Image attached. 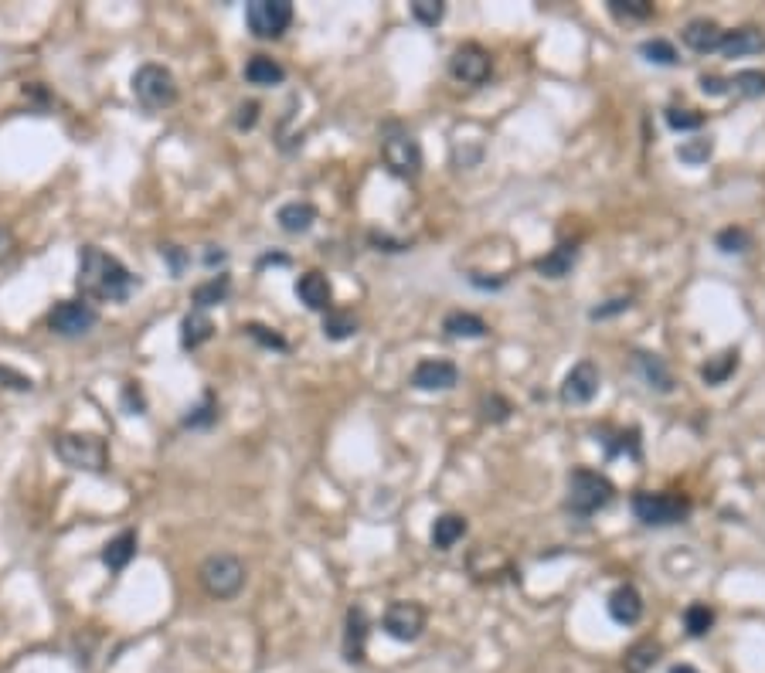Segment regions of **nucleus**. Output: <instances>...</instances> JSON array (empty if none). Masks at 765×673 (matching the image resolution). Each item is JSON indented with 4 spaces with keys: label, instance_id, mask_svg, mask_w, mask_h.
Returning <instances> with one entry per match:
<instances>
[{
    "label": "nucleus",
    "instance_id": "1",
    "mask_svg": "<svg viewBox=\"0 0 765 673\" xmlns=\"http://www.w3.org/2000/svg\"><path fill=\"white\" fill-rule=\"evenodd\" d=\"M78 293L96 303H126L140 289V279L133 276L116 256L103 248L86 246L78 252Z\"/></svg>",
    "mask_w": 765,
    "mask_h": 673
},
{
    "label": "nucleus",
    "instance_id": "2",
    "mask_svg": "<svg viewBox=\"0 0 765 673\" xmlns=\"http://www.w3.org/2000/svg\"><path fill=\"white\" fill-rule=\"evenodd\" d=\"M55 456L82 473H106L109 467V446L96 432H62L55 439Z\"/></svg>",
    "mask_w": 765,
    "mask_h": 673
},
{
    "label": "nucleus",
    "instance_id": "3",
    "mask_svg": "<svg viewBox=\"0 0 765 673\" xmlns=\"http://www.w3.org/2000/svg\"><path fill=\"white\" fill-rule=\"evenodd\" d=\"M612 497H616V487H612L602 473H596V469H582V467L571 469V477H569V510L571 514L592 517L596 510L612 504Z\"/></svg>",
    "mask_w": 765,
    "mask_h": 673
},
{
    "label": "nucleus",
    "instance_id": "4",
    "mask_svg": "<svg viewBox=\"0 0 765 673\" xmlns=\"http://www.w3.org/2000/svg\"><path fill=\"white\" fill-rule=\"evenodd\" d=\"M197 578L211 598H235L246 585V565L235 555H208L197 568Z\"/></svg>",
    "mask_w": 765,
    "mask_h": 673
},
{
    "label": "nucleus",
    "instance_id": "5",
    "mask_svg": "<svg viewBox=\"0 0 765 673\" xmlns=\"http://www.w3.org/2000/svg\"><path fill=\"white\" fill-rule=\"evenodd\" d=\"M133 95L143 109L160 113L167 105L177 103V82L170 75V68L164 65H140L133 75Z\"/></svg>",
    "mask_w": 765,
    "mask_h": 673
},
{
    "label": "nucleus",
    "instance_id": "6",
    "mask_svg": "<svg viewBox=\"0 0 765 673\" xmlns=\"http://www.w3.org/2000/svg\"><path fill=\"white\" fill-rule=\"evenodd\" d=\"M633 514L647 527H670V524H680L690 514V500L688 497H677V493L643 490L633 497Z\"/></svg>",
    "mask_w": 765,
    "mask_h": 673
},
{
    "label": "nucleus",
    "instance_id": "7",
    "mask_svg": "<svg viewBox=\"0 0 765 673\" xmlns=\"http://www.w3.org/2000/svg\"><path fill=\"white\" fill-rule=\"evenodd\" d=\"M381 160L402 181H416L418 174H422V146L408 133H391V136H385L381 140Z\"/></svg>",
    "mask_w": 765,
    "mask_h": 673
},
{
    "label": "nucleus",
    "instance_id": "8",
    "mask_svg": "<svg viewBox=\"0 0 765 673\" xmlns=\"http://www.w3.org/2000/svg\"><path fill=\"white\" fill-rule=\"evenodd\" d=\"M248 31L256 38H279L293 25V4L289 0H252L246 7Z\"/></svg>",
    "mask_w": 765,
    "mask_h": 673
},
{
    "label": "nucleus",
    "instance_id": "9",
    "mask_svg": "<svg viewBox=\"0 0 765 673\" xmlns=\"http://www.w3.org/2000/svg\"><path fill=\"white\" fill-rule=\"evenodd\" d=\"M96 324H99V313L92 310L89 303H82V299H62L48 313V326L58 336H82L89 334Z\"/></svg>",
    "mask_w": 765,
    "mask_h": 673
},
{
    "label": "nucleus",
    "instance_id": "10",
    "mask_svg": "<svg viewBox=\"0 0 765 673\" xmlns=\"http://www.w3.org/2000/svg\"><path fill=\"white\" fill-rule=\"evenodd\" d=\"M381 629L398 639V643H416L422 629H426V608L418 602H391L385 608V619H381Z\"/></svg>",
    "mask_w": 765,
    "mask_h": 673
},
{
    "label": "nucleus",
    "instance_id": "11",
    "mask_svg": "<svg viewBox=\"0 0 765 673\" xmlns=\"http://www.w3.org/2000/svg\"><path fill=\"white\" fill-rule=\"evenodd\" d=\"M449 72L463 85H483L493 72L490 52H483L480 45H459L449 58Z\"/></svg>",
    "mask_w": 765,
    "mask_h": 673
},
{
    "label": "nucleus",
    "instance_id": "12",
    "mask_svg": "<svg viewBox=\"0 0 765 673\" xmlns=\"http://www.w3.org/2000/svg\"><path fill=\"white\" fill-rule=\"evenodd\" d=\"M599 395V367L592 361H579L561 381V402L589 405Z\"/></svg>",
    "mask_w": 765,
    "mask_h": 673
},
{
    "label": "nucleus",
    "instance_id": "13",
    "mask_svg": "<svg viewBox=\"0 0 765 673\" xmlns=\"http://www.w3.org/2000/svg\"><path fill=\"white\" fill-rule=\"evenodd\" d=\"M459 381V367L453 361H439V357H426L416 364L412 371V388L418 391H449Z\"/></svg>",
    "mask_w": 765,
    "mask_h": 673
},
{
    "label": "nucleus",
    "instance_id": "14",
    "mask_svg": "<svg viewBox=\"0 0 765 673\" xmlns=\"http://www.w3.org/2000/svg\"><path fill=\"white\" fill-rule=\"evenodd\" d=\"M297 296L307 310L327 313L330 310V299H334V289H330L324 272H303L297 279Z\"/></svg>",
    "mask_w": 765,
    "mask_h": 673
},
{
    "label": "nucleus",
    "instance_id": "15",
    "mask_svg": "<svg viewBox=\"0 0 765 673\" xmlns=\"http://www.w3.org/2000/svg\"><path fill=\"white\" fill-rule=\"evenodd\" d=\"M364 643H367V612L361 606H350L344 619V660L361 663Z\"/></svg>",
    "mask_w": 765,
    "mask_h": 673
},
{
    "label": "nucleus",
    "instance_id": "16",
    "mask_svg": "<svg viewBox=\"0 0 765 673\" xmlns=\"http://www.w3.org/2000/svg\"><path fill=\"white\" fill-rule=\"evenodd\" d=\"M606 608H609L612 622H619V626H636V622L643 619V596L636 592L633 585H619V588L609 596Z\"/></svg>",
    "mask_w": 765,
    "mask_h": 673
},
{
    "label": "nucleus",
    "instance_id": "17",
    "mask_svg": "<svg viewBox=\"0 0 765 673\" xmlns=\"http://www.w3.org/2000/svg\"><path fill=\"white\" fill-rule=\"evenodd\" d=\"M680 38H684V45H688L690 52L698 55H711L721 48V38H725V31L714 25V21H708V17H698V21H690L684 31H680Z\"/></svg>",
    "mask_w": 765,
    "mask_h": 673
},
{
    "label": "nucleus",
    "instance_id": "18",
    "mask_svg": "<svg viewBox=\"0 0 765 673\" xmlns=\"http://www.w3.org/2000/svg\"><path fill=\"white\" fill-rule=\"evenodd\" d=\"M718 52L725 58H745V55H759L765 52V35L759 27H735V31H725L721 38V48Z\"/></svg>",
    "mask_w": 765,
    "mask_h": 673
},
{
    "label": "nucleus",
    "instance_id": "19",
    "mask_svg": "<svg viewBox=\"0 0 765 673\" xmlns=\"http://www.w3.org/2000/svg\"><path fill=\"white\" fill-rule=\"evenodd\" d=\"M636 371L643 375V381H647L653 391H660V395H670V391H674V375L667 371L663 357H657V354L636 350Z\"/></svg>",
    "mask_w": 765,
    "mask_h": 673
},
{
    "label": "nucleus",
    "instance_id": "20",
    "mask_svg": "<svg viewBox=\"0 0 765 673\" xmlns=\"http://www.w3.org/2000/svg\"><path fill=\"white\" fill-rule=\"evenodd\" d=\"M276 221H279V228L289 235H303L313 228V221H317V207L310 205V201H289V205H283L279 211H276Z\"/></svg>",
    "mask_w": 765,
    "mask_h": 673
},
{
    "label": "nucleus",
    "instance_id": "21",
    "mask_svg": "<svg viewBox=\"0 0 765 673\" xmlns=\"http://www.w3.org/2000/svg\"><path fill=\"white\" fill-rule=\"evenodd\" d=\"M575 259H579V248L571 246V242H561L558 248H551L548 256H541V259L534 262V269L541 272L545 279H565L571 272V266H575Z\"/></svg>",
    "mask_w": 765,
    "mask_h": 673
},
{
    "label": "nucleus",
    "instance_id": "22",
    "mask_svg": "<svg viewBox=\"0 0 765 673\" xmlns=\"http://www.w3.org/2000/svg\"><path fill=\"white\" fill-rule=\"evenodd\" d=\"M286 78V68L269 58V55H252L246 62V82L248 85H259V89H269V85H279Z\"/></svg>",
    "mask_w": 765,
    "mask_h": 673
},
{
    "label": "nucleus",
    "instance_id": "23",
    "mask_svg": "<svg viewBox=\"0 0 765 673\" xmlns=\"http://www.w3.org/2000/svg\"><path fill=\"white\" fill-rule=\"evenodd\" d=\"M136 544H140L136 531H119L116 537L103 547V565L109 571H123L133 561V555H136Z\"/></svg>",
    "mask_w": 765,
    "mask_h": 673
},
{
    "label": "nucleus",
    "instance_id": "24",
    "mask_svg": "<svg viewBox=\"0 0 765 673\" xmlns=\"http://www.w3.org/2000/svg\"><path fill=\"white\" fill-rule=\"evenodd\" d=\"M228 293H232V279L221 272V276H211V279H205V283H197L195 289H191V303H195V310L205 313L208 306L225 303Z\"/></svg>",
    "mask_w": 765,
    "mask_h": 673
},
{
    "label": "nucleus",
    "instance_id": "25",
    "mask_svg": "<svg viewBox=\"0 0 765 673\" xmlns=\"http://www.w3.org/2000/svg\"><path fill=\"white\" fill-rule=\"evenodd\" d=\"M211 334H215V324L208 320V313H187L181 320V347L184 350H197L201 344H208Z\"/></svg>",
    "mask_w": 765,
    "mask_h": 673
},
{
    "label": "nucleus",
    "instance_id": "26",
    "mask_svg": "<svg viewBox=\"0 0 765 673\" xmlns=\"http://www.w3.org/2000/svg\"><path fill=\"white\" fill-rule=\"evenodd\" d=\"M463 534H467V517H463V514H442V517H436V524H432V547L449 551Z\"/></svg>",
    "mask_w": 765,
    "mask_h": 673
},
{
    "label": "nucleus",
    "instance_id": "27",
    "mask_svg": "<svg viewBox=\"0 0 765 673\" xmlns=\"http://www.w3.org/2000/svg\"><path fill=\"white\" fill-rule=\"evenodd\" d=\"M442 330L449 336H467V340H480V336H487V324H483L480 316H477V313H463V310L446 313Z\"/></svg>",
    "mask_w": 765,
    "mask_h": 673
},
{
    "label": "nucleus",
    "instance_id": "28",
    "mask_svg": "<svg viewBox=\"0 0 765 673\" xmlns=\"http://www.w3.org/2000/svg\"><path fill=\"white\" fill-rule=\"evenodd\" d=\"M663 647L657 643V639H639L636 647L626 649V660H623V670L626 673H647L653 663L660 660Z\"/></svg>",
    "mask_w": 765,
    "mask_h": 673
},
{
    "label": "nucleus",
    "instance_id": "29",
    "mask_svg": "<svg viewBox=\"0 0 765 673\" xmlns=\"http://www.w3.org/2000/svg\"><path fill=\"white\" fill-rule=\"evenodd\" d=\"M739 367V350H721L718 357H708V364L700 367V381L704 385H725L728 377Z\"/></svg>",
    "mask_w": 765,
    "mask_h": 673
},
{
    "label": "nucleus",
    "instance_id": "30",
    "mask_svg": "<svg viewBox=\"0 0 765 673\" xmlns=\"http://www.w3.org/2000/svg\"><path fill=\"white\" fill-rule=\"evenodd\" d=\"M711 154H714L711 136H694V140H684L680 146H677V160H680V164H688V167H700V164H708Z\"/></svg>",
    "mask_w": 765,
    "mask_h": 673
},
{
    "label": "nucleus",
    "instance_id": "31",
    "mask_svg": "<svg viewBox=\"0 0 765 673\" xmlns=\"http://www.w3.org/2000/svg\"><path fill=\"white\" fill-rule=\"evenodd\" d=\"M357 334V316L347 310H327L324 316V336L327 340H347Z\"/></svg>",
    "mask_w": 765,
    "mask_h": 673
},
{
    "label": "nucleus",
    "instance_id": "32",
    "mask_svg": "<svg viewBox=\"0 0 765 673\" xmlns=\"http://www.w3.org/2000/svg\"><path fill=\"white\" fill-rule=\"evenodd\" d=\"M714 626V608L704 606V602H690L688 608H684V629H688V636H708Z\"/></svg>",
    "mask_w": 765,
    "mask_h": 673
},
{
    "label": "nucleus",
    "instance_id": "33",
    "mask_svg": "<svg viewBox=\"0 0 765 673\" xmlns=\"http://www.w3.org/2000/svg\"><path fill=\"white\" fill-rule=\"evenodd\" d=\"M639 55L647 58L649 65H677L680 62V55H677V48L670 45L667 38H649V41H643L639 45Z\"/></svg>",
    "mask_w": 765,
    "mask_h": 673
},
{
    "label": "nucleus",
    "instance_id": "34",
    "mask_svg": "<svg viewBox=\"0 0 765 673\" xmlns=\"http://www.w3.org/2000/svg\"><path fill=\"white\" fill-rule=\"evenodd\" d=\"M728 85L745 95V99H755V95H765V72H755V68H745V72H735V78H728Z\"/></svg>",
    "mask_w": 765,
    "mask_h": 673
},
{
    "label": "nucleus",
    "instance_id": "35",
    "mask_svg": "<svg viewBox=\"0 0 765 673\" xmlns=\"http://www.w3.org/2000/svg\"><path fill=\"white\" fill-rule=\"evenodd\" d=\"M667 126L677 133H690V130H700L704 126V113H698V109H677V105H670L667 109Z\"/></svg>",
    "mask_w": 765,
    "mask_h": 673
},
{
    "label": "nucleus",
    "instance_id": "36",
    "mask_svg": "<svg viewBox=\"0 0 765 673\" xmlns=\"http://www.w3.org/2000/svg\"><path fill=\"white\" fill-rule=\"evenodd\" d=\"M215 418H218V405H215V395H205L201 398V405L197 408H191V415H184V426L187 428H208L215 426Z\"/></svg>",
    "mask_w": 765,
    "mask_h": 673
},
{
    "label": "nucleus",
    "instance_id": "37",
    "mask_svg": "<svg viewBox=\"0 0 765 673\" xmlns=\"http://www.w3.org/2000/svg\"><path fill=\"white\" fill-rule=\"evenodd\" d=\"M609 11L626 21H647L653 14V0H609Z\"/></svg>",
    "mask_w": 765,
    "mask_h": 673
},
{
    "label": "nucleus",
    "instance_id": "38",
    "mask_svg": "<svg viewBox=\"0 0 765 673\" xmlns=\"http://www.w3.org/2000/svg\"><path fill=\"white\" fill-rule=\"evenodd\" d=\"M714 246L721 248V252H728V256H739V252H749L752 235L745 232V228H725V232H718Z\"/></svg>",
    "mask_w": 765,
    "mask_h": 673
},
{
    "label": "nucleus",
    "instance_id": "39",
    "mask_svg": "<svg viewBox=\"0 0 765 673\" xmlns=\"http://www.w3.org/2000/svg\"><path fill=\"white\" fill-rule=\"evenodd\" d=\"M442 14H446V4H439V0H416V4H412V17L426 27L439 25Z\"/></svg>",
    "mask_w": 765,
    "mask_h": 673
},
{
    "label": "nucleus",
    "instance_id": "40",
    "mask_svg": "<svg viewBox=\"0 0 765 673\" xmlns=\"http://www.w3.org/2000/svg\"><path fill=\"white\" fill-rule=\"evenodd\" d=\"M256 344H262V347H269V350H286L289 344H286V336H279L276 330H269V326H262V324H246L242 326Z\"/></svg>",
    "mask_w": 765,
    "mask_h": 673
},
{
    "label": "nucleus",
    "instance_id": "41",
    "mask_svg": "<svg viewBox=\"0 0 765 673\" xmlns=\"http://www.w3.org/2000/svg\"><path fill=\"white\" fill-rule=\"evenodd\" d=\"M160 259H167L170 276H174V279H181L184 269L191 266V252H184L181 246H160Z\"/></svg>",
    "mask_w": 765,
    "mask_h": 673
},
{
    "label": "nucleus",
    "instance_id": "42",
    "mask_svg": "<svg viewBox=\"0 0 765 673\" xmlns=\"http://www.w3.org/2000/svg\"><path fill=\"white\" fill-rule=\"evenodd\" d=\"M0 385H4V388H14V391L35 388V381H31V377L21 375V371H14V367H7V364H0Z\"/></svg>",
    "mask_w": 765,
    "mask_h": 673
},
{
    "label": "nucleus",
    "instance_id": "43",
    "mask_svg": "<svg viewBox=\"0 0 765 673\" xmlns=\"http://www.w3.org/2000/svg\"><path fill=\"white\" fill-rule=\"evenodd\" d=\"M507 415H510V405H507L500 395H490V398L483 402V418H487V422H507Z\"/></svg>",
    "mask_w": 765,
    "mask_h": 673
},
{
    "label": "nucleus",
    "instance_id": "44",
    "mask_svg": "<svg viewBox=\"0 0 765 673\" xmlns=\"http://www.w3.org/2000/svg\"><path fill=\"white\" fill-rule=\"evenodd\" d=\"M728 89H731V85H728V78L711 75V72H704V75H700V92H704V95H725Z\"/></svg>",
    "mask_w": 765,
    "mask_h": 673
},
{
    "label": "nucleus",
    "instance_id": "45",
    "mask_svg": "<svg viewBox=\"0 0 765 673\" xmlns=\"http://www.w3.org/2000/svg\"><path fill=\"white\" fill-rule=\"evenodd\" d=\"M256 119H259V103H246V105H238L235 126H238V130H252V126H256Z\"/></svg>",
    "mask_w": 765,
    "mask_h": 673
},
{
    "label": "nucleus",
    "instance_id": "46",
    "mask_svg": "<svg viewBox=\"0 0 765 673\" xmlns=\"http://www.w3.org/2000/svg\"><path fill=\"white\" fill-rule=\"evenodd\" d=\"M123 405L130 408V415H143V408H146V402H143V391H140V385H126V388H123Z\"/></svg>",
    "mask_w": 765,
    "mask_h": 673
},
{
    "label": "nucleus",
    "instance_id": "47",
    "mask_svg": "<svg viewBox=\"0 0 765 673\" xmlns=\"http://www.w3.org/2000/svg\"><path fill=\"white\" fill-rule=\"evenodd\" d=\"M623 310H629V299L619 296V299H609L606 306H596L589 316H592V320H606V316H616V313H623Z\"/></svg>",
    "mask_w": 765,
    "mask_h": 673
},
{
    "label": "nucleus",
    "instance_id": "48",
    "mask_svg": "<svg viewBox=\"0 0 765 673\" xmlns=\"http://www.w3.org/2000/svg\"><path fill=\"white\" fill-rule=\"evenodd\" d=\"M14 248H17V238H14V232L0 221V262H7L14 256Z\"/></svg>",
    "mask_w": 765,
    "mask_h": 673
},
{
    "label": "nucleus",
    "instance_id": "49",
    "mask_svg": "<svg viewBox=\"0 0 765 673\" xmlns=\"http://www.w3.org/2000/svg\"><path fill=\"white\" fill-rule=\"evenodd\" d=\"M221 262H225V252H218L215 246H208V252H205V266L215 269V266H221Z\"/></svg>",
    "mask_w": 765,
    "mask_h": 673
},
{
    "label": "nucleus",
    "instance_id": "50",
    "mask_svg": "<svg viewBox=\"0 0 765 673\" xmlns=\"http://www.w3.org/2000/svg\"><path fill=\"white\" fill-rule=\"evenodd\" d=\"M269 262H276V266H289V259H286V256H262L259 266H269Z\"/></svg>",
    "mask_w": 765,
    "mask_h": 673
},
{
    "label": "nucleus",
    "instance_id": "51",
    "mask_svg": "<svg viewBox=\"0 0 765 673\" xmlns=\"http://www.w3.org/2000/svg\"><path fill=\"white\" fill-rule=\"evenodd\" d=\"M670 673H698V670H694V667H688V663H680V667H674Z\"/></svg>",
    "mask_w": 765,
    "mask_h": 673
}]
</instances>
